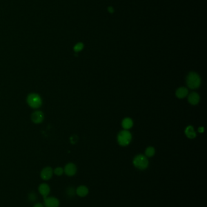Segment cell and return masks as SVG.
<instances>
[{"instance_id":"8fae6325","label":"cell","mask_w":207,"mask_h":207,"mask_svg":"<svg viewBox=\"0 0 207 207\" xmlns=\"http://www.w3.org/2000/svg\"><path fill=\"white\" fill-rule=\"evenodd\" d=\"M89 193V190L86 186L82 185L78 186L76 190L77 195L80 197H85Z\"/></svg>"},{"instance_id":"6da1fadb","label":"cell","mask_w":207,"mask_h":207,"mask_svg":"<svg viewBox=\"0 0 207 207\" xmlns=\"http://www.w3.org/2000/svg\"><path fill=\"white\" fill-rule=\"evenodd\" d=\"M186 83L189 88L191 89H196L200 86L201 79L197 73L191 72L188 74L187 76Z\"/></svg>"},{"instance_id":"30bf717a","label":"cell","mask_w":207,"mask_h":207,"mask_svg":"<svg viewBox=\"0 0 207 207\" xmlns=\"http://www.w3.org/2000/svg\"><path fill=\"white\" fill-rule=\"evenodd\" d=\"M188 101L191 105H196L199 103L200 100L199 95L197 93L193 92L188 96Z\"/></svg>"},{"instance_id":"52a82bcc","label":"cell","mask_w":207,"mask_h":207,"mask_svg":"<svg viewBox=\"0 0 207 207\" xmlns=\"http://www.w3.org/2000/svg\"><path fill=\"white\" fill-rule=\"evenodd\" d=\"M64 172L67 176H74L77 173V167L73 163H69L65 166Z\"/></svg>"},{"instance_id":"44dd1931","label":"cell","mask_w":207,"mask_h":207,"mask_svg":"<svg viewBox=\"0 0 207 207\" xmlns=\"http://www.w3.org/2000/svg\"><path fill=\"white\" fill-rule=\"evenodd\" d=\"M33 207H44V205L42 204V203H37L36 204L34 205Z\"/></svg>"},{"instance_id":"d6986e66","label":"cell","mask_w":207,"mask_h":207,"mask_svg":"<svg viewBox=\"0 0 207 207\" xmlns=\"http://www.w3.org/2000/svg\"><path fill=\"white\" fill-rule=\"evenodd\" d=\"M67 193L68 195L69 196H74L75 195V190L73 188H69L68 190V191H67Z\"/></svg>"},{"instance_id":"e0dca14e","label":"cell","mask_w":207,"mask_h":207,"mask_svg":"<svg viewBox=\"0 0 207 207\" xmlns=\"http://www.w3.org/2000/svg\"><path fill=\"white\" fill-rule=\"evenodd\" d=\"M53 172L57 176H62L64 173V170L62 167H57L54 170Z\"/></svg>"},{"instance_id":"3957f363","label":"cell","mask_w":207,"mask_h":207,"mask_svg":"<svg viewBox=\"0 0 207 207\" xmlns=\"http://www.w3.org/2000/svg\"><path fill=\"white\" fill-rule=\"evenodd\" d=\"M133 164L137 168L140 170H145L148 167L149 162L145 156L139 155L135 157L133 160Z\"/></svg>"},{"instance_id":"9c48e42d","label":"cell","mask_w":207,"mask_h":207,"mask_svg":"<svg viewBox=\"0 0 207 207\" xmlns=\"http://www.w3.org/2000/svg\"><path fill=\"white\" fill-rule=\"evenodd\" d=\"M38 191L42 195V196L45 198L49 195L51 191V188L50 186L47 184L43 183L42 184H40L38 187Z\"/></svg>"},{"instance_id":"277c9868","label":"cell","mask_w":207,"mask_h":207,"mask_svg":"<svg viewBox=\"0 0 207 207\" xmlns=\"http://www.w3.org/2000/svg\"><path fill=\"white\" fill-rule=\"evenodd\" d=\"M132 139V135L127 130H123L119 133L118 135V142L122 146L128 145Z\"/></svg>"},{"instance_id":"4fadbf2b","label":"cell","mask_w":207,"mask_h":207,"mask_svg":"<svg viewBox=\"0 0 207 207\" xmlns=\"http://www.w3.org/2000/svg\"><path fill=\"white\" fill-rule=\"evenodd\" d=\"M185 133L186 136L189 139H194L196 136V132H194L193 127L191 125H189L186 127Z\"/></svg>"},{"instance_id":"9a60e30c","label":"cell","mask_w":207,"mask_h":207,"mask_svg":"<svg viewBox=\"0 0 207 207\" xmlns=\"http://www.w3.org/2000/svg\"><path fill=\"white\" fill-rule=\"evenodd\" d=\"M155 154V149L153 147H149L145 151V155L147 157H152Z\"/></svg>"},{"instance_id":"2e32d148","label":"cell","mask_w":207,"mask_h":207,"mask_svg":"<svg viewBox=\"0 0 207 207\" xmlns=\"http://www.w3.org/2000/svg\"><path fill=\"white\" fill-rule=\"evenodd\" d=\"M83 47H84V45H83V43L82 42H79L78 44H77L74 47H73V50L75 52H78L80 51H81L82 49H83Z\"/></svg>"},{"instance_id":"7a4b0ae2","label":"cell","mask_w":207,"mask_h":207,"mask_svg":"<svg viewBox=\"0 0 207 207\" xmlns=\"http://www.w3.org/2000/svg\"><path fill=\"white\" fill-rule=\"evenodd\" d=\"M27 102L29 105L33 108H38L42 105L41 97L36 93H31L29 94L27 98Z\"/></svg>"},{"instance_id":"7402d4cb","label":"cell","mask_w":207,"mask_h":207,"mask_svg":"<svg viewBox=\"0 0 207 207\" xmlns=\"http://www.w3.org/2000/svg\"><path fill=\"white\" fill-rule=\"evenodd\" d=\"M198 131H199V133H203L204 131V128L203 127H200L199 128Z\"/></svg>"},{"instance_id":"7c38bea8","label":"cell","mask_w":207,"mask_h":207,"mask_svg":"<svg viewBox=\"0 0 207 207\" xmlns=\"http://www.w3.org/2000/svg\"><path fill=\"white\" fill-rule=\"evenodd\" d=\"M188 93V89L185 87H180L176 91V96L179 99H182L185 98Z\"/></svg>"},{"instance_id":"5bb4252c","label":"cell","mask_w":207,"mask_h":207,"mask_svg":"<svg viewBox=\"0 0 207 207\" xmlns=\"http://www.w3.org/2000/svg\"><path fill=\"white\" fill-rule=\"evenodd\" d=\"M133 120L130 118H125L122 121V127L126 130L129 129L133 127Z\"/></svg>"},{"instance_id":"ba28073f","label":"cell","mask_w":207,"mask_h":207,"mask_svg":"<svg viewBox=\"0 0 207 207\" xmlns=\"http://www.w3.org/2000/svg\"><path fill=\"white\" fill-rule=\"evenodd\" d=\"M32 121L35 124H40L44 119V114L41 111H35L31 115Z\"/></svg>"},{"instance_id":"5b68a950","label":"cell","mask_w":207,"mask_h":207,"mask_svg":"<svg viewBox=\"0 0 207 207\" xmlns=\"http://www.w3.org/2000/svg\"><path fill=\"white\" fill-rule=\"evenodd\" d=\"M44 204L46 207H58L60 202L55 197H46L44 198Z\"/></svg>"},{"instance_id":"8992f818","label":"cell","mask_w":207,"mask_h":207,"mask_svg":"<svg viewBox=\"0 0 207 207\" xmlns=\"http://www.w3.org/2000/svg\"><path fill=\"white\" fill-rule=\"evenodd\" d=\"M53 171L52 168L50 166H47L43 168L41 171L40 176L43 180L48 181L52 178Z\"/></svg>"},{"instance_id":"ac0fdd59","label":"cell","mask_w":207,"mask_h":207,"mask_svg":"<svg viewBox=\"0 0 207 207\" xmlns=\"http://www.w3.org/2000/svg\"><path fill=\"white\" fill-rule=\"evenodd\" d=\"M29 200L31 201V202H34L37 200V195L35 193H31L29 195Z\"/></svg>"},{"instance_id":"ffe728a7","label":"cell","mask_w":207,"mask_h":207,"mask_svg":"<svg viewBox=\"0 0 207 207\" xmlns=\"http://www.w3.org/2000/svg\"><path fill=\"white\" fill-rule=\"evenodd\" d=\"M108 12H109L110 13H114V8H113V7H111V6L109 7L108 8Z\"/></svg>"}]
</instances>
